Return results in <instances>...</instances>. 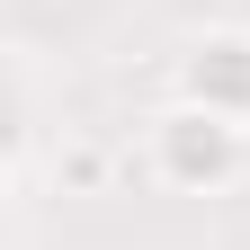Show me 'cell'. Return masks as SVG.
I'll list each match as a JSON object with an SVG mask.
<instances>
[{
  "label": "cell",
  "instance_id": "obj_1",
  "mask_svg": "<svg viewBox=\"0 0 250 250\" xmlns=\"http://www.w3.org/2000/svg\"><path fill=\"white\" fill-rule=\"evenodd\" d=\"M241 161H250V125L214 116V107H188V99H170L152 116V179L161 188L206 197V188H232Z\"/></svg>",
  "mask_w": 250,
  "mask_h": 250
},
{
  "label": "cell",
  "instance_id": "obj_2",
  "mask_svg": "<svg viewBox=\"0 0 250 250\" xmlns=\"http://www.w3.org/2000/svg\"><path fill=\"white\" fill-rule=\"evenodd\" d=\"M179 99L250 125V36H241V27H214V36H197L179 54Z\"/></svg>",
  "mask_w": 250,
  "mask_h": 250
},
{
  "label": "cell",
  "instance_id": "obj_3",
  "mask_svg": "<svg viewBox=\"0 0 250 250\" xmlns=\"http://www.w3.org/2000/svg\"><path fill=\"white\" fill-rule=\"evenodd\" d=\"M62 170H72L81 188H99V179H107V152H72V161H62Z\"/></svg>",
  "mask_w": 250,
  "mask_h": 250
}]
</instances>
